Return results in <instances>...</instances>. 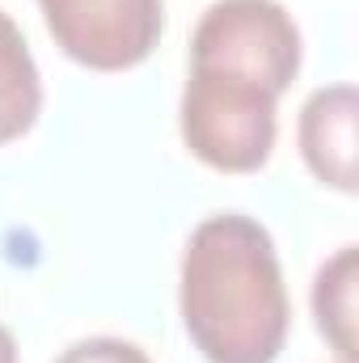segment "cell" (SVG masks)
Masks as SVG:
<instances>
[{
    "label": "cell",
    "instance_id": "6da1fadb",
    "mask_svg": "<svg viewBox=\"0 0 359 363\" xmlns=\"http://www.w3.org/2000/svg\"><path fill=\"white\" fill-rule=\"evenodd\" d=\"M182 325L207 363H275L292 304L270 233L241 211L207 216L186 250L178 274Z\"/></svg>",
    "mask_w": 359,
    "mask_h": 363
},
{
    "label": "cell",
    "instance_id": "7a4b0ae2",
    "mask_svg": "<svg viewBox=\"0 0 359 363\" xmlns=\"http://www.w3.org/2000/svg\"><path fill=\"white\" fill-rule=\"evenodd\" d=\"M300 30L279 0H216L190 38V72L283 97L300 72Z\"/></svg>",
    "mask_w": 359,
    "mask_h": 363
},
{
    "label": "cell",
    "instance_id": "3957f363",
    "mask_svg": "<svg viewBox=\"0 0 359 363\" xmlns=\"http://www.w3.org/2000/svg\"><path fill=\"white\" fill-rule=\"evenodd\" d=\"M275 106L279 97L263 89L190 72L178 106L182 140L203 165L220 174H254L275 148Z\"/></svg>",
    "mask_w": 359,
    "mask_h": 363
},
{
    "label": "cell",
    "instance_id": "277c9868",
    "mask_svg": "<svg viewBox=\"0 0 359 363\" xmlns=\"http://www.w3.org/2000/svg\"><path fill=\"white\" fill-rule=\"evenodd\" d=\"M55 47L93 72H127L153 55L165 0H38Z\"/></svg>",
    "mask_w": 359,
    "mask_h": 363
},
{
    "label": "cell",
    "instance_id": "5b68a950",
    "mask_svg": "<svg viewBox=\"0 0 359 363\" xmlns=\"http://www.w3.org/2000/svg\"><path fill=\"white\" fill-rule=\"evenodd\" d=\"M355 114V85H326V89L309 93V101L300 106V123H296V140H300V157L309 174L343 194H355L359 186Z\"/></svg>",
    "mask_w": 359,
    "mask_h": 363
},
{
    "label": "cell",
    "instance_id": "8992f818",
    "mask_svg": "<svg viewBox=\"0 0 359 363\" xmlns=\"http://www.w3.org/2000/svg\"><path fill=\"white\" fill-rule=\"evenodd\" d=\"M359 250L343 245L313 279V317L338 363H359Z\"/></svg>",
    "mask_w": 359,
    "mask_h": 363
},
{
    "label": "cell",
    "instance_id": "52a82bcc",
    "mask_svg": "<svg viewBox=\"0 0 359 363\" xmlns=\"http://www.w3.org/2000/svg\"><path fill=\"white\" fill-rule=\"evenodd\" d=\"M43 110L38 64L26 47L21 26L0 9V144L21 140Z\"/></svg>",
    "mask_w": 359,
    "mask_h": 363
},
{
    "label": "cell",
    "instance_id": "ba28073f",
    "mask_svg": "<svg viewBox=\"0 0 359 363\" xmlns=\"http://www.w3.org/2000/svg\"><path fill=\"white\" fill-rule=\"evenodd\" d=\"M55 363H153V359L136 342H123V338H81Z\"/></svg>",
    "mask_w": 359,
    "mask_h": 363
},
{
    "label": "cell",
    "instance_id": "9c48e42d",
    "mask_svg": "<svg viewBox=\"0 0 359 363\" xmlns=\"http://www.w3.org/2000/svg\"><path fill=\"white\" fill-rule=\"evenodd\" d=\"M0 363H17V342H13L9 325H0Z\"/></svg>",
    "mask_w": 359,
    "mask_h": 363
}]
</instances>
